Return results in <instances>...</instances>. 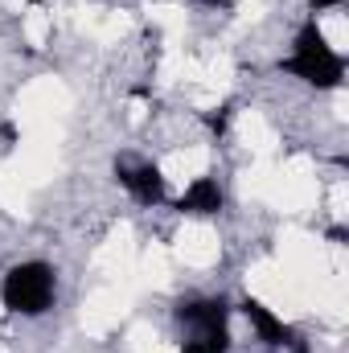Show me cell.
Returning <instances> with one entry per match:
<instances>
[{
    "label": "cell",
    "instance_id": "cell-11",
    "mask_svg": "<svg viewBox=\"0 0 349 353\" xmlns=\"http://www.w3.org/2000/svg\"><path fill=\"white\" fill-rule=\"evenodd\" d=\"M206 4H226V0H206Z\"/></svg>",
    "mask_w": 349,
    "mask_h": 353
},
{
    "label": "cell",
    "instance_id": "cell-7",
    "mask_svg": "<svg viewBox=\"0 0 349 353\" xmlns=\"http://www.w3.org/2000/svg\"><path fill=\"white\" fill-rule=\"evenodd\" d=\"M181 353H222V350L210 345V341H201V337H189V341H181Z\"/></svg>",
    "mask_w": 349,
    "mask_h": 353
},
{
    "label": "cell",
    "instance_id": "cell-3",
    "mask_svg": "<svg viewBox=\"0 0 349 353\" xmlns=\"http://www.w3.org/2000/svg\"><path fill=\"white\" fill-rule=\"evenodd\" d=\"M177 321L189 325L193 337H201V341H210V345H218V350L226 353L230 333H226V304H222V300H193V304H181V308H177Z\"/></svg>",
    "mask_w": 349,
    "mask_h": 353
},
{
    "label": "cell",
    "instance_id": "cell-6",
    "mask_svg": "<svg viewBox=\"0 0 349 353\" xmlns=\"http://www.w3.org/2000/svg\"><path fill=\"white\" fill-rule=\"evenodd\" d=\"M177 210H181V214H218V210H222V189H218V181H214V176H197V181L181 193Z\"/></svg>",
    "mask_w": 349,
    "mask_h": 353
},
{
    "label": "cell",
    "instance_id": "cell-1",
    "mask_svg": "<svg viewBox=\"0 0 349 353\" xmlns=\"http://www.w3.org/2000/svg\"><path fill=\"white\" fill-rule=\"evenodd\" d=\"M283 70L304 79V83H312V87H337L341 74H346V58L325 46L317 25H304L300 37H296V54L283 62Z\"/></svg>",
    "mask_w": 349,
    "mask_h": 353
},
{
    "label": "cell",
    "instance_id": "cell-10",
    "mask_svg": "<svg viewBox=\"0 0 349 353\" xmlns=\"http://www.w3.org/2000/svg\"><path fill=\"white\" fill-rule=\"evenodd\" d=\"M292 345H296V353H308V350H304V341H292Z\"/></svg>",
    "mask_w": 349,
    "mask_h": 353
},
{
    "label": "cell",
    "instance_id": "cell-2",
    "mask_svg": "<svg viewBox=\"0 0 349 353\" xmlns=\"http://www.w3.org/2000/svg\"><path fill=\"white\" fill-rule=\"evenodd\" d=\"M0 300H4V308H12L21 316H41L54 304V267L17 263L0 283Z\"/></svg>",
    "mask_w": 349,
    "mask_h": 353
},
{
    "label": "cell",
    "instance_id": "cell-5",
    "mask_svg": "<svg viewBox=\"0 0 349 353\" xmlns=\"http://www.w3.org/2000/svg\"><path fill=\"white\" fill-rule=\"evenodd\" d=\"M243 312H247V321L255 325V333H259L267 345H292V341H296V333H292V329L271 312V308H263L259 300H251V296H247V300H243Z\"/></svg>",
    "mask_w": 349,
    "mask_h": 353
},
{
    "label": "cell",
    "instance_id": "cell-4",
    "mask_svg": "<svg viewBox=\"0 0 349 353\" xmlns=\"http://www.w3.org/2000/svg\"><path fill=\"white\" fill-rule=\"evenodd\" d=\"M115 176H119V185L136 197V201H144V205H152V201H161L165 197V176L157 165H115Z\"/></svg>",
    "mask_w": 349,
    "mask_h": 353
},
{
    "label": "cell",
    "instance_id": "cell-8",
    "mask_svg": "<svg viewBox=\"0 0 349 353\" xmlns=\"http://www.w3.org/2000/svg\"><path fill=\"white\" fill-rule=\"evenodd\" d=\"M0 140H4V144H0V148H8V144H12V140H17V128H12V123H0Z\"/></svg>",
    "mask_w": 349,
    "mask_h": 353
},
{
    "label": "cell",
    "instance_id": "cell-9",
    "mask_svg": "<svg viewBox=\"0 0 349 353\" xmlns=\"http://www.w3.org/2000/svg\"><path fill=\"white\" fill-rule=\"evenodd\" d=\"M333 4H341V0H312V8H333Z\"/></svg>",
    "mask_w": 349,
    "mask_h": 353
}]
</instances>
